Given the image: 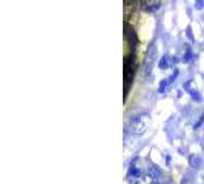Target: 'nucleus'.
Listing matches in <instances>:
<instances>
[{"label": "nucleus", "mask_w": 204, "mask_h": 184, "mask_svg": "<svg viewBox=\"0 0 204 184\" xmlns=\"http://www.w3.org/2000/svg\"><path fill=\"white\" fill-rule=\"evenodd\" d=\"M169 63H170V58H169V55H164V57L161 58V61H160V68H161V69H167Z\"/></svg>", "instance_id": "nucleus-4"}, {"label": "nucleus", "mask_w": 204, "mask_h": 184, "mask_svg": "<svg viewBox=\"0 0 204 184\" xmlns=\"http://www.w3.org/2000/svg\"><path fill=\"white\" fill-rule=\"evenodd\" d=\"M126 2H129V0H126Z\"/></svg>", "instance_id": "nucleus-6"}, {"label": "nucleus", "mask_w": 204, "mask_h": 184, "mask_svg": "<svg viewBox=\"0 0 204 184\" xmlns=\"http://www.w3.org/2000/svg\"><path fill=\"white\" fill-rule=\"evenodd\" d=\"M134 72H135V55H134V52H130L126 57V61H124V83H126L124 84V91H126V94L130 88Z\"/></svg>", "instance_id": "nucleus-2"}, {"label": "nucleus", "mask_w": 204, "mask_h": 184, "mask_svg": "<svg viewBox=\"0 0 204 184\" xmlns=\"http://www.w3.org/2000/svg\"><path fill=\"white\" fill-rule=\"evenodd\" d=\"M149 121H151V118H149L147 114H140L137 115V117H134L130 120L129 123V129H130V134L132 135H141L146 132V129L149 126Z\"/></svg>", "instance_id": "nucleus-1"}, {"label": "nucleus", "mask_w": 204, "mask_h": 184, "mask_svg": "<svg viewBox=\"0 0 204 184\" xmlns=\"http://www.w3.org/2000/svg\"><path fill=\"white\" fill-rule=\"evenodd\" d=\"M195 5H197V9H203L204 8V0H195Z\"/></svg>", "instance_id": "nucleus-5"}, {"label": "nucleus", "mask_w": 204, "mask_h": 184, "mask_svg": "<svg viewBox=\"0 0 204 184\" xmlns=\"http://www.w3.org/2000/svg\"><path fill=\"white\" fill-rule=\"evenodd\" d=\"M156 55H158V51H156V46L151 45L147 48L146 54H144V60H143V75H149L152 71V66L156 60Z\"/></svg>", "instance_id": "nucleus-3"}]
</instances>
